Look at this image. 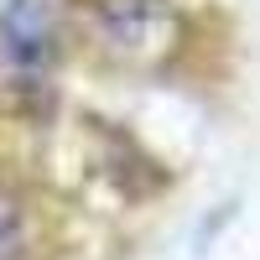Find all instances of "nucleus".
<instances>
[{"instance_id": "2", "label": "nucleus", "mask_w": 260, "mask_h": 260, "mask_svg": "<svg viewBox=\"0 0 260 260\" xmlns=\"http://www.w3.org/2000/svg\"><path fill=\"white\" fill-rule=\"evenodd\" d=\"M62 47V0H6L0 11V52L16 73H47Z\"/></svg>"}, {"instance_id": "1", "label": "nucleus", "mask_w": 260, "mask_h": 260, "mask_svg": "<svg viewBox=\"0 0 260 260\" xmlns=\"http://www.w3.org/2000/svg\"><path fill=\"white\" fill-rule=\"evenodd\" d=\"M94 42L120 68H161L182 47V16L167 0H104L94 11Z\"/></svg>"}, {"instance_id": "3", "label": "nucleus", "mask_w": 260, "mask_h": 260, "mask_svg": "<svg viewBox=\"0 0 260 260\" xmlns=\"http://www.w3.org/2000/svg\"><path fill=\"white\" fill-rule=\"evenodd\" d=\"M0 260H26V219L11 192H0Z\"/></svg>"}]
</instances>
